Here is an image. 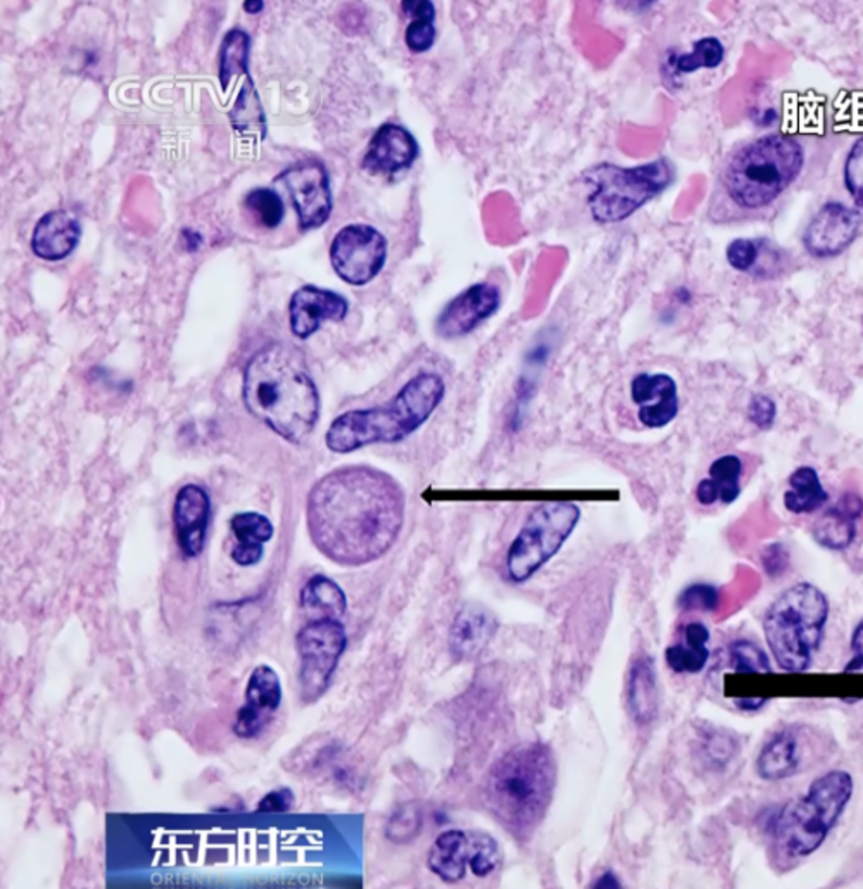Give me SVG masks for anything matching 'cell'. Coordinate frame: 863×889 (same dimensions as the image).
I'll return each instance as SVG.
<instances>
[{
	"label": "cell",
	"mask_w": 863,
	"mask_h": 889,
	"mask_svg": "<svg viewBox=\"0 0 863 889\" xmlns=\"http://www.w3.org/2000/svg\"><path fill=\"white\" fill-rule=\"evenodd\" d=\"M406 505L405 489L391 473L368 465L337 468L309 491V538L334 564H373L397 543Z\"/></svg>",
	"instance_id": "obj_1"
},
{
	"label": "cell",
	"mask_w": 863,
	"mask_h": 889,
	"mask_svg": "<svg viewBox=\"0 0 863 889\" xmlns=\"http://www.w3.org/2000/svg\"><path fill=\"white\" fill-rule=\"evenodd\" d=\"M809 159V144L794 135L768 134L742 144L720 170L710 213L717 222L764 217L803 176Z\"/></svg>",
	"instance_id": "obj_2"
},
{
	"label": "cell",
	"mask_w": 863,
	"mask_h": 889,
	"mask_svg": "<svg viewBox=\"0 0 863 889\" xmlns=\"http://www.w3.org/2000/svg\"><path fill=\"white\" fill-rule=\"evenodd\" d=\"M244 405L252 417L293 444L305 443L320 420V394L296 347L275 343L247 363Z\"/></svg>",
	"instance_id": "obj_3"
},
{
	"label": "cell",
	"mask_w": 863,
	"mask_h": 889,
	"mask_svg": "<svg viewBox=\"0 0 863 889\" xmlns=\"http://www.w3.org/2000/svg\"><path fill=\"white\" fill-rule=\"evenodd\" d=\"M558 782L555 753L539 741L520 743L501 755L482 786L489 814L515 841L534 838L546 818Z\"/></svg>",
	"instance_id": "obj_4"
},
{
	"label": "cell",
	"mask_w": 863,
	"mask_h": 889,
	"mask_svg": "<svg viewBox=\"0 0 863 889\" xmlns=\"http://www.w3.org/2000/svg\"><path fill=\"white\" fill-rule=\"evenodd\" d=\"M446 393L441 373H417L384 405L350 409L335 418L326 431V447L349 455L375 444L403 443L430 422Z\"/></svg>",
	"instance_id": "obj_5"
},
{
	"label": "cell",
	"mask_w": 863,
	"mask_h": 889,
	"mask_svg": "<svg viewBox=\"0 0 863 889\" xmlns=\"http://www.w3.org/2000/svg\"><path fill=\"white\" fill-rule=\"evenodd\" d=\"M853 777L830 770L817 777L806 793L780 808L770 827L772 856L780 871H788L814 855L853 798Z\"/></svg>",
	"instance_id": "obj_6"
},
{
	"label": "cell",
	"mask_w": 863,
	"mask_h": 889,
	"mask_svg": "<svg viewBox=\"0 0 863 889\" xmlns=\"http://www.w3.org/2000/svg\"><path fill=\"white\" fill-rule=\"evenodd\" d=\"M829 602L817 585L800 582L768 606L764 632L770 653L786 672H806L821 650Z\"/></svg>",
	"instance_id": "obj_7"
},
{
	"label": "cell",
	"mask_w": 863,
	"mask_h": 889,
	"mask_svg": "<svg viewBox=\"0 0 863 889\" xmlns=\"http://www.w3.org/2000/svg\"><path fill=\"white\" fill-rule=\"evenodd\" d=\"M676 178V170L662 158L634 168L601 163L589 168L584 182L591 187L588 208L594 222L614 225L638 213L664 194Z\"/></svg>",
	"instance_id": "obj_8"
},
{
	"label": "cell",
	"mask_w": 863,
	"mask_h": 889,
	"mask_svg": "<svg viewBox=\"0 0 863 889\" xmlns=\"http://www.w3.org/2000/svg\"><path fill=\"white\" fill-rule=\"evenodd\" d=\"M580 517V506L571 502H543L530 509L506 552V579L517 585L530 581L564 550Z\"/></svg>",
	"instance_id": "obj_9"
},
{
	"label": "cell",
	"mask_w": 863,
	"mask_h": 889,
	"mask_svg": "<svg viewBox=\"0 0 863 889\" xmlns=\"http://www.w3.org/2000/svg\"><path fill=\"white\" fill-rule=\"evenodd\" d=\"M299 655V694L305 705L318 702L334 679L347 647V634L337 618H318L296 635Z\"/></svg>",
	"instance_id": "obj_10"
},
{
	"label": "cell",
	"mask_w": 863,
	"mask_h": 889,
	"mask_svg": "<svg viewBox=\"0 0 863 889\" xmlns=\"http://www.w3.org/2000/svg\"><path fill=\"white\" fill-rule=\"evenodd\" d=\"M330 263L346 284L363 287L387 263V238L375 226L365 223L344 226L330 246Z\"/></svg>",
	"instance_id": "obj_11"
},
{
	"label": "cell",
	"mask_w": 863,
	"mask_h": 889,
	"mask_svg": "<svg viewBox=\"0 0 863 889\" xmlns=\"http://www.w3.org/2000/svg\"><path fill=\"white\" fill-rule=\"evenodd\" d=\"M276 182H282L291 196L299 217L300 229H320L329 222L334 201L330 190L329 173L320 161L317 159L300 161L287 168Z\"/></svg>",
	"instance_id": "obj_12"
},
{
	"label": "cell",
	"mask_w": 863,
	"mask_h": 889,
	"mask_svg": "<svg viewBox=\"0 0 863 889\" xmlns=\"http://www.w3.org/2000/svg\"><path fill=\"white\" fill-rule=\"evenodd\" d=\"M503 305V293L493 282H479L456 294L435 318L434 331L444 341L473 334L494 317Z\"/></svg>",
	"instance_id": "obj_13"
},
{
	"label": "cell",
	"mask_w": 863,
	"mask_h": 889,
	"mask_svg": "<svg viewBox=\"0 0 863 889\" xmlns=\"http://www.w3.org/2000/svg\"><path fill=\"white\" fill-rule=\"evenodd\" d=\"M282 682L275 668L258 665L250 672L246 688V702L235 718L234 732L241 739H255L263 734L282 703Z\"/></svg>",
	"instance_id": "obj_14"
},
{
	"label": "cell",
	"mask_w": 863,
	"mask_h": 889,
	"mask_svg": "<svg viewBox=\"0 0 863 889\" xmlns=\"http://www.w3.org/2000/svg\"><path fill=\"white\" fill-rule=\"evenodd\" d=\"M860 218L841 202H826L803 234V246L814 258H835L847 251L859 234Z\"/></svg>",
	"instance_id": "obj_15"
},
{
	"label": "cell",
	"mask_w": 863,
	"mask_h": 889,
	"mask_svg": "<svg viewBox=\"0 0 863 889\" xmlns=\"http://www.w3.org/2000/svg\"><path fill=\"white\" fill-rule=\"evenodd\" d=\"M630 399L639 423L651 431L670 425L680 411L679 387L668 373H638L630 382Z\"/></svg>",
	"instance_id": "obj_16"
},
{
	"label": "cell",
	"mask_w": 863,
	"mask_h": 889,
	"mask_svg": "<svg viewBox=\"0 0 863 889\" xmlns=\"http://www.w3.org/2000/svg\"><path fill=\"white\" fill-rule=\"evenodd\" d=\"M418 156L420 144L408 128L397 123H384L368 144L363 168L371 175H399L417 163Z\"/></svg>",
	"instance_id": "obj_17"
},
{
	"label": "cell",
	"mask_w": 863,
	"mask_h": 889,
	"mask_svg": "<svg viewBox=\"0 0 863 889\" xmlns=\"http://www.w3.org/2000/svg\"><path fill=\"white\" fill-rule=\"evenodd\" d=\"M349 313V302L329 288L305 285L294 293L288 305L291 331L297 338L311 337L326 322H343Z\"/></svg>",
	"instance_id": "obj_18"
},
{
	"label": "cell",
	"mask_w": 863,
	"mask_h": 889,
	"mask_svg": "<svg viewBox=\"0 0 863 889\" xmlns=\"http://www.w3.org/2000/svg\"><path fill=\"white\" fill-rule=\"evenodd\" d=\"M211 522V499L205 487L187 484L176 493L173 526L176 543L185 558H197L205 552L206 535Z\"/></svg>",
	"instance_id": "obj_19"
},
{
	"label": "cell",
	"mask_w": 863,
	"mask_h": 889,
	"mask_svg": "<svg viewBox=\"0 0 863 889\" xmlns=\"http://www.w3.org/2000/svg\"><path fill=\"white\" fill-rule=\"evenodd\" d=\"M805 767V734L803 727L780 729L768 739L760 752L756 770L767 781H782L797 776Z\"/></svg>",
	"instance_id": "obj_20"
},
{
	"label": "cell",
	"mask_w": 863,
	"mask_h": 889,
	"mask_svg": "<svg viewBox=\"0 0 863 889\" xmlns=\"http://www.w3.org/2000/svg\"><path fill=\"white\" fill-rule=\"evenodd\" d=\"M496 629V618L488 608L480 605L464 606L451 623V655L458 662L476 658L493 641Z\"/></svg>",
	"instance_id": "obj_21"
},
{
	"label": "cell",
	"mask_w": 863,
	"mask_h": 889,
	"mask_svg": "<svg viewBox=\"0 0 863 889\" xmlns=\"http://www.w3.org/2000/svg\"><path fill=\"white\" fill-rule=\"evenodd\" d=\"M79 222L70 211H50L38 220L32 237V251L46 261H61L75 251L79 243Z\"/></svg>",
	"instance_id": "obj_22"
},
{
	"label": "cell",
	"mask_w": 863,
	"mask_h": 889,
	"mask_svg": "<svg viewBox=\"0 0 863 889\" xmlns=\"http://www.w3.org/2000/svg\"><path fill=\"white\" fill-rule=\"evenodd\" d=\"M862 497L856 494H844L838 505L827 509L826 514L817 518L812 534L815 541L827 550H833V552L847 550L855 541L856 520L862 517Z\"/></svg>",
	"instance_id": "obj_23"
},
{
	"label": "cell",
	"mask_w": 863,
	"mask_h": 889,
	"mask_svg": "<svg viewBox=\"0 0 863 889\" xmlns=\"http://www.w3.org/2000/svg\"><path fill=\"white\" fill-rule=\"evenodd\" d=\"M470 859V835L459 829H449V831L441 832L430 847L427 865H429L430 873L435 874L441 881L455 885V882L464 881L467 876Z\"/></svg>",
	"instance_id": "obj_24"
},
{
	"label": "cell",
	"mask_w": 863,
	"mask_h": 889,
	"mask_svg": "<svg viewBox=\"0 0 863 889\" xmlns=\"http://www.w3.org/2000/svg\"><path fill=\"white\" fill-rule=\"evenodd\" d=\"M627 706L638 726H650L658 717V682L650 656H639L630 665Z\"/></svg>",
	"instance_id": "obj_25"
},
{
	"label": "cell",
	"mask_w": 863,
	"mask_h": 889,
	"mask_svg": "<svg viewBox=\"0 0 863 889\" xmlns=\"http://www.w3.org/2000/svg\"><path fill=\"white\" fill-rule=\"evenodd\" d=\"M230 529L237 539L232 550L235 564L241 567L259 564L264 555V544L273 538V523L264 515L244 511L232 517Z\"/></svg>",
	"instance_id": "obj_26"
},
{
	"label": "cell",
	"mask_w": 863,
	"mask_h": 889,
	"mask_svg": "<svg viewBox=\"0 0 863 889\" xmlns=\"http://www.w3.org/2000/svg\"><path fill=\"white\" fill-rule=\"evenodd\" d=\"M742 461L739 456L726 455L710 465L708 477L698 484L696 502L712 506L720 502L730 505L741 494Z\"/></svg>",
	"instance_id": "obj_27"
},
{
	"label": "cell",
	"mask_w": 863,
	"mask_h": 889,
	"mask_svg": "<svg viewBox=\"0 0 863 889\" xmlns=\"http://www.w3.org/2000/svg\"><path fill=\"white\" fill-rule=\"evenodd\" d=\"M710 631L705 623L691 622L682 631V641L665 650V662L677 674H698L710 660Z\"/></svg>",
	"instance_id": "obj_28"
},
{
	"label": "cell",
	"mask_w": 863,
	"mask_h": 889,
	"mask_svg": "<svg viewBox=\"0 0 863 889\" xmlns=\"http://www.w3.org/2000/svg\"><path fill=\"white\" fill-rule=\"evenodd\" d=\"M300 610L305 612L311 620L318 618H341L346 615L347 597L343 588L330 577H311L300 591Z\"/></svg>",
	"instance_id": "obj_29"
},
{
	"label": "cell",
	"mask_w": 863,
	"mask_h": 889,
	"mask_svg": "<svg viewBox=\"0 0 863 889\" xmlns=\"http://www.w3.org/2000/svg\"><path fill=\"white\" fill-rule=\"evenodd\" d=\"M829 499L822 487L821 477L812 467H800L789 477V489L785 493V506L794 515L812 514Z\"/></svg>",
	"instance_id": "obj_30"
},
{
	"label": "cell",
	"mask_w": 863,
	"mask_h": 889,
	"mask_svg": "<svg viewBox=\"0 0 863 889\" xmlns=\"http://www.w3.org/2000/svg\"><path fill=\"white\" fill-rule=\"evenodd\" d=\"M403 13L411 17L408 28H406L405 42L409 51L415 54L429 52L437 40V28H435V17L437 9L432 2H400Z\"/></svg>",
	"instance_id": "obj_31"
},
{
	"label": "cell",
	"mask_w": 863,
	"mask_h": 889,
	"mask_svg": "<svg viewBox=\"0 0 863 889\" xmlns=\"http://www.w3.org/2000/svg\"><path fill=\"white\" fill-rule=\"evenodd\" d=\"M230 122L244 137L256 138V140H263L267 137L263 106L259 102L258 90L250 76H247L246 84L238 94L234 108L230 111Z\"/></svg>",
	"instance_id": "obj_32"
},
{
	"label": "cell",
	"mask_w": 863,
	"mask_h": 889,
	"mask_svg": "<svg viewBox=\"0 0 863 889\" xmlns=\"http://www.w3.org/2000/svg\"><path fill=\"white\" fill-rule=\"evenodd\" d=\"M250 37L244 29H232L225 35L220 49V84L226 92L234 76H249Z\"/></svg>",
	"instance_id": "obj_33"
},
{
	"label": "cell",
	"mask_w": 863,
	"mask_h": 889,
	"mask_svg": "<svg viewBox=\"0 0 863 889\" xmlns=\"http://www.w3.org/2000/svg\"><path fill=\"white\" fill-rule=\"evenodd\" d=\"M724 58H726V47L722 46L718 38H701V40L694 42L691 52L676 59V72L679 75H691V73L703 70V67L714 70V67L720 66Z\"/></svg>",
	"instance_id": "obj_34"
},
{
	"label": "cell",
	"mask_w": 863,
	"mask_h": 889,
	"mask_svg": "<svg viewBox=\"0 0 863 889\" xmlns=\"http://www.w3.org/2000/svg\"><path fill=\"white\" fill-rule=\"evenodd\" d=\"M244 206L264 229H276L285 217L284 201L272 188H256L247 194Z\"/></svg>",
	"instance_id": "obj_35"
},
{
	"label": "cell",
	"mask_w": 863,
	"mask_h": 889,
	"mask_svg": "<svg viewBox=\"0 0 863 889\" xmlns=\"http://www.w3.org/2000/svg\"><path fill=\"white\" fill-rule=\"evenodd\" d=\"M470 871L477 877H488L500 867L503 855L500 844L493 836L485 832H471Z\"/></svg>",
	"instance_id": "obj_36"
},
{
	"label": "cell",
	"mask_w": 863,
	"mask_h": 889,
	"mask_svg": "<svg viewBox=\"0 0 863 889\" xmlns=\"http://www.w3.org/2000/svg\"><path fill=\"white\" fill-rule=\"evenodd\" d=\"M421 823L423 818L417 805L399 806L393 817L389 818L385 836L396 844L409 843L411 839L417 838Z\"/></svg>",
	"instance_id": "obj_37"
},
{
	"label": "cell",
	"mask_w": 863,
	"mask_h": 889,
	"mask_svg": "<svg viewBox=\"0 0 863 889\" xmlns=\"http://www.w3.org/2000/svg\"><path fill=\"white\" fill-rule=\"evenodd\" d=\"M729 655L736 672H770V664L764 650L748 639H738L730 644Z\"/></svg>",
	"instance_id": "obj_38"
},
{
	"label": "cell",
	"mask_w": 863,
	"mask_h": 889,
	"mask_svg": "<svg viewBox=\"0 0 863 889\" xmlns=\"http://www.w3.org/2000/svg\"><path fill=\"white\" fill-rule=\"evenodd\" d=\"M844 184L855 205L856 217L863 222V137L856 140L855 146L848 152L844 164Z\"/></svg>",
	"instance_id": "obj_39"
},
{
	"label": "cell",
	"mask_w": 863,
	"mask_h": 889,
	"mask_svg": "<svg viewBox=\"0 0 863 889\" xmlns=\"http://www.w3.org/2000/svg\"><path fill=\"white\" fill-rule=\"evenodd\" d=\"M764 243L751 238H736L727 246V261L738 272L753 273L759 264L760 252Z\"/></svg>",
	"instance_id": "obj_40"
},
{
	"label": "cell",
	"mask_w": 863,
	"mask_h": 889,
	"mask_svg": "<svg viewBox=\"0 0 863 889\" xmlns=\"http://www.w3.org/2000/svg\"><path fill=\"white\" fill-rule=\"evenodd\" d=\"M679 605L688 612H714L718 606V591L710 584H692L680 594Z\"/></svg>",
	"instance_id": "obj_41"
},
{
	"label": "cell",
	"mask_w": 863,
	"mask_h": 889,
	"mask_svg": "<svg viewBox=\"0 0 863 889\" xmlns=\"http://www.w3.org/2000/svg\"><path fill=\"white\" fill-rule=\"evenodd\" d=\"M751 422L755 423L760 429H768L774 423L776 418V403L772 402L767 396H755L750 405Z\"/></svg>",
	"instance_id": "obj_42"
},
{
	"label": "cell",
	"mask_w": 863,
	"mask_h": 889,
	"mask_svg": "<svg viewBox=\"0 0 863 889\" xmlns=\"http://www.w3.org/2000/svg\"><path fill=\"white\" fill-rule=\"evenodd\" d=\"M293 803L294 793L291 789H273L259 802L258 812H287Z\"/></svg>",
	"instance_id": "obj_43"
},
{
	"label": "cell",
	"mask_w": 863,
	"mask_h": 889,
	"mask_svg": "<svg viewBox=\"0 0 863 889\" xmlns=\"http://www.w3.org/2000/svg\"><path fill=\"white\" fill-rule=\"evenodd\" d=\"M851 653L853 658L848 662L847 672H863V622L851 635Z\"/></svg>",
	"instance_id": "obj_44"
},
{
	"label": "cell",
	"mask_w": 863,
	"mask_h": 889,
	"mask_svg": "<svg viewBox=\"0 0 863 889\" xmlns=\"http://www.w3.org/2000/svg\"><path fill=\"white\" fill-rule=\"evenodd\" d=\"M764 703V697H742V700H739L738 706L742 708V711H756V708H760Z\"/></svg>",
	"instance_id": "obj_45"
},
{
	"label": "cell",
	"mask_w": 863,
	"mask_h": 889,
	"mask_svg": "<svg viewBox=\"0 0 863 889\" xmlns=\"http://www.w3.org/2000/svg\"><path fill=\"white\" fill-rule=\"evenodd\" d=\"M596 886H603V888H615L618 886L617 877L614 876V873H606L603 874L600 881L596 882Z\"/></svg>",
	"instance_id": "obj_46"
},
{
	"label": "cell",
	"mask_w": 863,
	"mask_h": 889,
	"mask_svg": "<svg viewBox=\"0 0 863 889\" xmlns=\"http://www.w3.org/2000/svg\"><path fill=\"white\" fill-rule=\"evenodd\" d=\"M264 2H246L244 4V9H246V13L256 14L259 11H263Z\"/></svg>",
	"instance_id": "obj_47"
}]
</instances>
